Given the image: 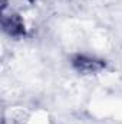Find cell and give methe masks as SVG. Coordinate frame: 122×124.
<instances>
[{
    "label": "cell",
    "instance_id": "obj_1",
    "mask_svg": "<svg viewBox=\"0 0 122 124\" xmlns=\"http://www.w3.org/2000/svg\"><path fill=\"white\" fill-rule=\"evenodd\" d=\"M72 65L81 74H95V72L101 71L105 63H103V61H101L95 56L78 54L72 58Z\"/></svg>",
    "mask_w": 122,
    "mask_h": 124
},
{
    "label": "cell",
    "instance_id": "obj_2",
    "mask_svg": "<svg viewBox=\"0 0 122 124\" xmlns=\"http://www.w3.org/2000/svg\"><path fill=\"white\" fill-rule=\"evenodd\" d=\"M1 26L3 31L12 38H19L25 35V23L17 13L1 12Z\"/></svg>",
    "mask_w": 122,
    "mask_h": 124
}]
</instances>
